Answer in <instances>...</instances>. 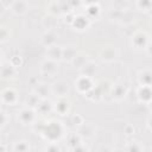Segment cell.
Returning <instances> with one entry per match:
<instances>
[{"mask_svg":"<svg viewBox=\"0 0 152 152\" xmlns=\"http://www.w3.org/2000/svg\"><path fill=\"white\" fill-rule=\"evenodd\" d=\"M33 94H36L40 100H46L50 94H52L51 86L45 82H38L33 87Z\"/></svg>","mask_w":152,"mask_h":152,"instance_id":"obj_9","label":"cell"},{"mask_svg":"<svg viewBox=\"0 0 152 152\" xmlns=\"http://www.w3.org/2000/svg\"><path fill=\"white\" fill-rule=\"evenodd\" d=\"M148 126H150V128L152 129V118L150 119V121H148Z\"/></svg>","mask_w":152,"mask_h":152,"instance_id":"obj_40","label":"cell"},{"mask_svg":"<svg viewBox=\"0 0 152 152\" xmlns=\"http://www.w3.org/2000/svg\"><path fill=\"white\" fill-rule=\"evenodd\" d=\"M138 97H139L140 102H144V103L148 104L152 101V88L140 86V88L138 89Z\"/></svg>","mask_w":152,"mask_h":152,"instance_id":"obj_15","label":"cell"},{"mask_svg":"<svg viewBox=\"0 0 152 152\" xmlns=\"http://www.w3.org/2000/svg\"><path fill=\"white\" fill-rule=\"evenodd\" d=\"M78 52L76 51L75 48L72 46H66V48H63V56H62V61H65V62H72L74 58L76 57Z\"/></svg>","mask_w":152,"mask_h":152,"instance_id":"obj_23","label":"cell"},{"mask_svg":"<svg viewBox=\"0 0 152 152\" xmlns=\"http://www.w3.org/2000/svg\"><path fill=\"white\" fill-rule=\"evenodd\" d=\"M145 51H146V53L152 58V39H150V42H148L147 46L145 48Z\"/></svg>","mask_w":152,"mask_h":152,"instance_id":"obj_37","label":"cell"},{"mask_svg":"<svg viewBox=\"0 0 152 152\" xmlns=\"http://www.w3.org/2000/svg\"><path fill=\"white\" fill-rule=\"evenodd\" d=\"M113 152H126V150H125V148H116V150H114Z\"/></svg>","mask_w":152,"mask_h":152,"instance_id":"obj_38","label":"cell"},{"mask_svg":"<svg viewBox=\"0 0 152 152\" xmlns=\"http://www.w3.org/2000/svg\"><path fill=\"white\" fill-rule=\"evenodd\" d=\"M14 152H28L30 151V144L25 140H18L13 145Z\"/></svg>","mask_w":152,"mask_h":152,"instance_id":"obj_29","label":"cell"},{"mask_svg":"<svg viewBox=\"0 0 152 152\" xmlns=\"http://www.w3.org/2000/svg\"><path fill=\"white\" fill-rule=\"evenodd\" d=\"M138 81H139L140 86L152 88V70L151 69H144V70L139 71Z\"/></svg>","mask_w":152,"mask_h":152,"instance_id":"obj_12","label":"cell"},{"mask_svg":"<svg viewBox=\"0 0 152 152\" xmlns=\"http://www.w3.org/2000/svg\"><path fill=\"white\" fill-rule=\"evenodd\" d=\"M126 152H144V146L140 141L138 140H133L126 144L125 146Z\"/></svg>","mask_w":152,"mask_h":152,"instance_id":"obj_24","label":"cell"},{"mask_svg":"<svg viewBox=\"0 0 152 152\" xmlns=\"http://www.w3.org/2000/svg\"><path fill=\"white\" fill-rule=\"evenodd\" d=\"M39 102H40V99L36 95V94H31L27 99H26V102H25V107H28V108H31V109H37V107H38V104H39Z\"/></svg>","mask_w":152,"mask_h":152,"instance_id":"obj_25","label":"cell"},{"mask_svg":"<svg viewBox=\"0 0 152 152\" xmlns=\"http://www.w3.org/2000/svg\"><path fill=\"white\" fill-rule=\"evenodd\" d=\"M44 152H62V150L57 142H49L46 145Z\"/></svg>","mask_w":152,"mask_h":152,"instance_id":"obj_32","label":"cell"},{"mask_svg":"<svg viewBox=\"0 0 152 152\" xmlns=\"http://www.w3.org/2000/svg\"><path fill=\"white\" fill-rule=\"evenodd\" d=\"M102 59L103 61H113L116 56V51L114 48H107L102 51Z\"/></svg>","mask_w":152,"mask_h":152,"instance_id":"obj_31","label":"cell"},{"mask_svg":"<svg viewBox=\"0 0 152 152\" xmlns=\"http://www.w3.org/2000/svg\"><path fill=\"white\" fill-rule=\"evenodd\" d=\"M148 106H150V108H151V109H152V101H151V102H150V103H148Z\"/></svg>","mask_w":152,"mask_h":152,"instance_id":"obj_41","label":"cell"},{"mask_svg":"<svg viewBox=\"0 0 152 152\" xmlns=\"http://www.w3.org/2000/svg\"><path fill=\"white\" fill-rule=\"evenodd\" d=\"M88 62H89V61H88V56H87V55H84V53H77L76 57L74 58V61L71 62V64H72L74 68L82 70V69L87 65Z\"/></svg>","mask_w":152,"mask_h":152,"instance_id":"obj_21","label":"cell"},{"mask_svg":"<svg viewBox=\"0 0 152 152\" xmlns=\"http://www.w3.org/2000/svg\"><path fill=\"white\" fill-rule=\"evenodd\" d=\"M53 109H55L59 115H66V114L69 113V109H70V102H69L65 97L58 99V100L53 103Z\"/></svg>","mask_w":152,"mask_h":152,"instance_id":"obj_11","label":"cell"},{"mask_svg":"<svg viewBox=\"0 0 152 152\" xmlns=\"http://www.w3.org/2000/svg\"><path fill=\"white\" fill-rule=\"evenodd\" d=\"M57 24H58L57 17L56 15H51V14H48L42 20V25L46 28V31H53V28L57 26Z\"/></svg>","mask_w":152,"mask_h":152,"instance_id":"obj_19","label":"cell"},{"mask_svg":"<svg viewBox=\"0 0 152 152\" xmlns=\"http://www.w3.org/2000/svg\"><path fill=\"white\" fill-rule=\"evenodd\" d=\"M18 93L15 89L13 88H6L1 91V101L2 103L5 104H8V106H14L17 102H18Z\"/></svg>","mask_w":152,"mask_h":152,"instance_id":"obj_5","label":"cell"},{"mask_svg":"<svg viewBox=\"0 0 152 152\" xmlns=\"http://www.w3.org/2000/svg\"><path fill=\"white\" fill-rule=\"evenodd\" d=\"M46 8L49 10V14H51V15H57V14H59V13H63L62 5H61V2H57V1L50 2Z\"/></svg>","mask_w":152,"mask_h":152,"instance_id":"obj_28","label":"cell"},{"mask_svg":"<svg viewBox=\"0 0 152 152\" xmlns=\"http://www.w3.org/2000/svg\"><path fill=\"white\" fill-rule=\"evenodd\" d=\"M8 38H10V31L6 27H1V32H0V39H1V42L4 43Z\"/></svg>","mask_w":152,"mask_h":152,"instance_id":"obj_34","label":"cell"},{"mask_svg":"<svg viewBox=\"0 0 152 152\" xmlns=\"http://www.w3.org/2000/svg\"><path fill=\"white\" fill-rule=\"evenodd\" d=\"M71 121H72L74 126H78V127L84 124V119H83V116H81L80 114L72 115V116H71Z\"/></svg>","mask_w":152,"mask_h":152,"instance_id":"obj_33","label":"cell"},{"mask_svg":"<svg viewBox=\"0 0 152 152\" xmlns=\"http://www.w3.org/2000/svg\"><path fill=\"white\" fill-rule=\"evenodd\" d=\"M44 137L49 140V142H57V140L63 135V126L59 121H50L45 126L43 131Z\"/></svg>","mask_w":152,"mask_h":152,"instance_id":"obj_1","label":"cell"},{"mask_svg":"<svg viewBox=\"0 0 152 152\" xmlns=\"http://www.w3.org/2000/svg\"><path fill=\"white\" fill-rule=\"evenodd\" d=\"M1 152H6V147H5V145H4V144L1 145Z\"/></svg>","mask_w":152,"mask_h":152,"instance_id":"obj_39","label":"cell"},{"mask_svg":"<svg viewBox=\"0 0 152 152\" xmlns=\"http://www.w3.org/2000/svg\"><path fill=\"white\" fill-rule=\"evenodd\" d=\"M135 7L139 11L142 12H148L152 10V1H147V0H139L135 2Z\"/></svg>","mask_w":152,"mask_h":152,"instance_id":"obj_30","label":"cell"},{"mask_svg":"<svg viewBox=\"0 0 152 152\" xmlns=\"http://www.w3.org/2000/svg\"><path fill=\"white\" fill-rule=\"evenodd\" d=\"M74 27H76L78 31L86 30L89 26V18H87L86 15H75L74 21L71 24Z\"/></svg>","mask_w":152,"mask_h":152,"instance_id":"obj_17","label":"cell"},{"mask_svg":"<svg viewBox=\"0 0 152 152\" xmlns=\"http://www.w3.org/2000/svg\"><path fill=\"white\" fill-rule=\"evenodd\" d=\"M57 43V34L55 31H46L42 37V44L48 49L50 46L56 45Z\"/></svg>","mask_w":152,"mask_h":152,"instance_id":"obj_16","label":"cell"},{"mask_svg":"<svg viewBox=\"0 0 152 152\" xmlns=\"http://www.w3.org/2000/svg\"><path fill=\"white\" fill-rule=\"evenodd\" d=\"M81 71H82V75L88 76V77H90V78H91V77L96 74V64L89 61V62L87 63V65H86Z\"/></svg>","mask_w":152,"mask_h":152,"instance_id":"obj_27","label":"cell"},{"mask_svg":"<svg viewBox=\"0 0 152 152\" xmlns=\"http://www.w3.org/2000/svg\"><path fill=\"white\" fill-rule=\"evenodd\" d=\"M148 42L150 39L147 34L142 31H137L134 34H132V46L134 49H145Z\"/></svg>","mask_w":152,"mask_h":152,"instance_id":"obj_4","label":"cell"},{"mask_svg":"<svg viewBox=\"0 0 152 152\" xmlns=\"http://www.w3.org/2000/svg\"><path fill=\"white\" fill-rule=\"evenodd\" d=\"M77 133L81 135L82 139H90L94 137L95 134V127L91 125V124H83L82 126L78 127L77 129Z\"/></svg>","mask_w":152,"mask_h":152,"instance_id":"obj_14","label":"cell"},{"mask_svg":"<svg viewBox=\"0 0 152 152\" xmlns=\"http://www.w3.org/2000/svg\"><path fill=\"white\" fill-rule=\"evenodd\" d=\"M133 21H134V15L128 10L124 11L122 14H121V17H120V19H119V23L120 24H124V25H131Z\"/></svg>","mask_w":152,"mask_h":152,"instance_id":"obj_26","label":"cell"},{"mask_svg":"<svg viewBox=\"0 0 152 152\" xmlns=\"http://www.w3.org/2000/svg\"><path fill=\"white\" fill-rule=\"evenodd\" d=\"M82 138H81V135L76 132V133H70V134H68V137H66V142H68V146L71 148V150H74L75 147H77L78 145H81L82 144Z\"/></svg>","mask_w":152,"mask_h":152,"instance_id":"obj_22","label":"cell"},{"mask_svg":"<svg viewBox=\"0 0 152 152\" xmlns=\"http://www.w3.org/2000/svg\"><path fill=\"white\" fill-rule=\"evenodd\" d=\"M72 152H88V148H87L83 144H81V145H78L77 147H75V148L72 150Z\"/></svg>","mask_w":152,"mask_h":152,"instance_id":"obj_36","label":"cell"},{"mask_svg":"<svg viewBox=\"0 0 152 152\" xmlns=\"http://www.w3.org/2000/svg\"><path fill=\"white\" fill-rule=\"evenodd\" d=\"M51 90L57 99H62L70 94V86L64 80H57L51 84Z\"/></svg>","mask_w":152,"mask_h":152,"instance_id":"obj_2","label":"cell"},{"mask_svg":"<svg viewBox=\"0 0 152 152\" xmlns=\"http://www.w3.org/2000/svg\"><path fill=\"white\" fill-rule=\"evenodd\" d=\"M17 74V70L15 68L8 62L7 64L4 63L2 66H1V77L5 78V80H8V78H13Z\"/></svg>","mask_w":152,"mask_h":152,"instance_id":"obj_18","label":"cell"},{"mask_svg":"<svg viewBox=\"0 0 152 152\" xmlns=\"http://www.w3.org/2000/svg\"><path fill=\"white\" fill-rule=\"evenodd\" d=\"M127 94V87L122 83H116L113 86L112 88V96H113V100L115 101H120L122 100Z\"/></svg>","mask_w":152,"mask_h":152,"instance_id":"obj_13","label":"cell"},{"mask_svg":"<svg viewBox=\"0 0 152 152\" xmlns=\"http://www.w3.org/2000/svg\"><path fill=\"white\" fill-rule=\"evenodd\" d=\"M30 8V5L27 1L25 0H15L10 2V7L8 10H11V12L15 15H23L25 14Z\"/></svg>","mask_w":152,"mask_h":152,"instance_id":"obj_6","label":"cell"},{"mask_svg":"<svg viewBox=\"0 0 152 152\" xmlns=\"http://www.w3.org/2000/svg\"><path fill=\"white\" fill-rule=\"evenodd\" d=\"M58 71V63L50 61V59H45L42 64H40V72L45 76L52 77L57 74Z\"/></svg>","mask_w":152,"mask_h":152,"instance_id":"obj_7","label":"cell"},{"mask_svg":"<svg viewBox=\"0 0 152 152\" xmlns=\"http://www.w3.org/2000/svg\"><path fill=\"white\" fill-rule=\"evenodd\" d=\"M36 110L39 114H42V115H46L51 110H53V103L50 102L48 99L46 100H40V102H39V104H38V107H37Z\"/></svg>","mask_w":152,"mask_h":152,"instance_id":"obj_20","label":"cell"},{"mask_svg":"<svg viewBox=\"0 0 152 152\" xmlns=\"http://www.w3.org/2000/svg\"><path fill=\"white\" fill-rule=\"evenodd\" d=\"M62 56H63V48L57 44L46 49V59L58 62L62 61Z\"/></svg>","mask_w":152,"mask_h":152,"instance_id":"obj_10","label":"cell"},{"mask_svg":"<svg viewBox=\"0 0 152 152\" xmlns=\"http://www.w3.org/2000/svg\"><path fill=\"white\" fill-rule=\"evenodd\" d=\"M8 120L10 119H7V113L2 110V113H1V127H5Z\"/></svg>","mask_w":152,"mask_h":152,"instance_id":"obj_35","label":"cell"},{"mask_svg":"<svg viewBox=\"0 0 152 152\" xmlns=\"http://www.w3.org/2000/svg\"><path fill=\"white\" fill-rule=\"evenodd\" d=\"M75 86H76V88L80 93L88 94L90 91V89H93V81H91L90 77L81 75L77 78V81H75Z\"/></svg>","mask_w":152,"mask_h":152,"instance_id":"obj_8","label":"cell"},{"mask_svg":"<svg viewBox=\"0 0 152 152\" xmlns=\"http://www.w3.org/2000/svg\"><path fill=\"white\" fill-rule=\"evenodd\" d=\"M17 118L21 125H33L36 121V112L28 107H23L18 112Z\"/></svg>","mask_w":152,"mask_h":152,"instance_id":"obj_3","label":"cell"}]
</instances>
